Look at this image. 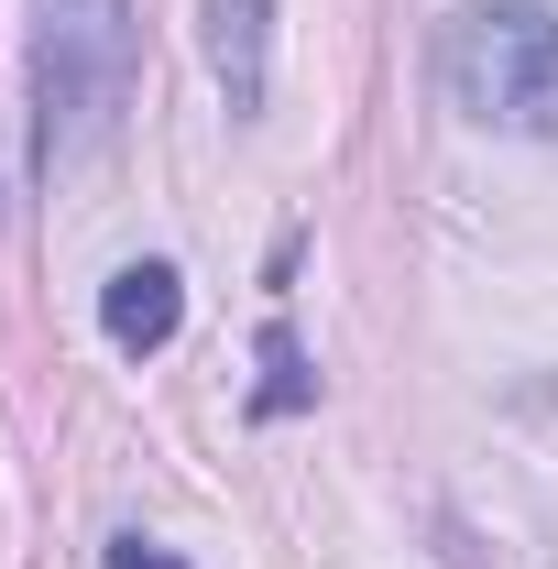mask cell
<instances>
[{"label":"cell","mask_w":558,"mask_h":569,"mask_svg":"<svg viewBox=\"0 0 558 569\" xmlns=\"http://www.w3.org/2000/svg\"><path fill=\"white\" fill-rule=\"evenodd\" d=\"M110 569H187V559H165V548H142V537H110Z\"/></svg>","instance_id":"obj_6"},{"label":"cell","mask_w":558,"mask_h":569,"mask_svg":"<svg viewBox=\"0 0 558 569\" xmlns=\"http://www.w3.org/2000/svg\"><path fill=\"white\" fill-rule=\"evenodd\" d=\"M99 329H110V351L153 361L187 329V274H176V263H121V274L99 284Z\"/></svg>","instance_id":"obj_4"},{"label":"cell","mask_w":558,"mask_h":569,"mask_svg":"<svg viewBox=\"0 0 558 569\" xmlns=\"http://www.w3.org/2000/svg\"><path fill=\"white\" fill-rule=\"evenodd\" d=\"M198 44H209L230 121H252L275 99V0H198Z\"/></svg>","instance_id":"obj_3"},{"label":"cell","mask_w":558,"mask_h":569,"mask_svg":"<svg viewBox=\"0 0 558 569\" xmlns=\"http://www.w3.org/2000/svg\"><path fill=\"white\" fill-rule=\"evenodd\" d=\"M142 22L132 0H33V153L67 176L88 153H110L132 110Z\"/></svg>","instance_id":"obj_1"},{"label":"cell","mask_w":558,"mask_h":569,"mask_svg":"<svg viewBox=\"0 0 558 569\" xmlns=\"http://www.w3.org/2000/svg\"><path fill=\"white\" fill-rule=\"evenodd\" d=\"M307 395H318V372H307V351H296V329H263V383H252V417H296V406H307Z\"/></svg>","instance_id":"obj_5"},{"label":"cell","mask_w":558,"mask_h":569,"mask_svg":"<svg viewBox=\"0 0 558 569\" xmlns=\"http://www.w3.org/2000/svg\"><path fill=\"white\" fill-rule=\"evenodd\" d=\"M449 99L515 142H558V0H460L438 33Z\"/></svg>","instance_id":"obj_2"}]
</instances>
